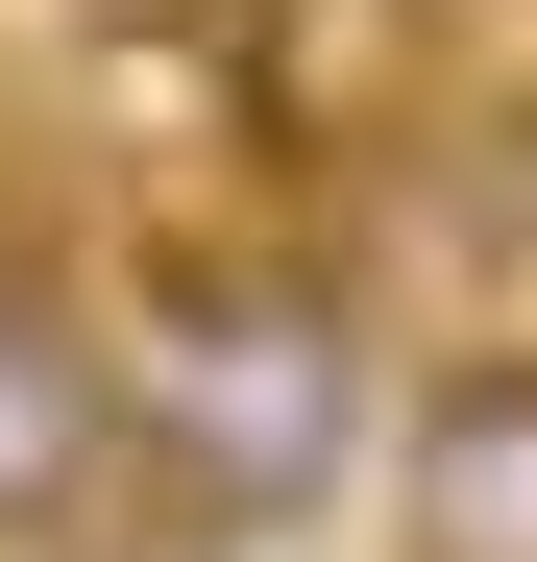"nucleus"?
Here are the masks:
<instances>
[{"label": "nucleus", "instance_id": "nucleus-1", "mask_svg": "<svg viewBox=\"0 0 537 562\" xmlns=\"http://www.w3.org/2000/svg\"><path fill=\"white\" fill-rule=\"evenodd\" d=\"M99 392H123L147 514H196V562H220V538L318 514L342 464H367V318H342V269H294V245H171L123 294V342H99Z\"/></svg>", "mask_w": 537, "mask_h": 562}, {"label": "nucleus", "instance_id": "nucleus-2", "mask_svg": "<svg viewBox=\"0 0 537 562\" xmlns=\"http://www.w3.org/2000/svg\"><path fill=\"white\" fill-rule=\"evenodd\" d=\"M391 514H415V562H537V342H465L415 392Z\"/></svg>", "mask_w": 537, "mask_h": 562}, {"label": "nucleus", "instance_id": "nucleus-3", "mask_svg": "<svg viewBox=\"0 0 537 562\" xmlns=\"http://www.w3.org/2000/svg\"><path fill=\"white\" fill-rule=\"evenodd\" d=\"M73 514H147V464H123L99 342H73L25 269H0V538H73Z\"/></svg>", "mask_w": 537, "mask_h": 562}, {"label": "nucleus", "instance_id": "nucleus-4", "mask_svg": "<svg viewBox=\"0 0 537 562\" xmlns=\"http://www.w3.org/2000/svg\"><path fill=\"white\" fill-rule=\"evenodd\" d=\"M220 562H244V538H220Z\"/></svg>", "mask_w": 537, "mask_h": 562}]
</instances>
